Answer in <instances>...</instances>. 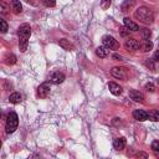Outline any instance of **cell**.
Returning a JSON list of instances; mask_svg holds the SVG:
<instances>
[{"mask_svg": "<svg viewBox=\"0 0 159 159\" xmlns=\"http://www.w3.org/2000/svg\"><path fill=\"white\" fill-rule=\"evenodd\" d=\"M31 35V27L29 24H22L17 29V36H19V47L22 52L26 51L27 48V42Z\"/></svg>", "mask_w": 159, "mask_h": 159, "instance_id": "6da1fadb", "label": "cell"}, {"mask_svg": "<svg viewBox=\"0 0 159 159\" xmlns=\"http://www.w3.org/2000/svg\"><path fill=\"white\" fill-rule=\"evenodd\" d=\"M134 17L144 24H153V21H154V14L147 6H139L134 11Z\"/></svg>", "mask_w": 159, "mask_h": 159, "instance_id": "7a4b0ae2", "label": "cell"}, {"mask_svg": "<svg viewBox=\"0 0 159 159\" xmlns=\"http://www.w3.org/2000/svg\"><path fill=\"white\" fill-rule=\"evenodd\" d=\"M17 124H19V118H17V114L15 112H10L6 117V123H5V129H6V133L7 134H11L16 130L17 128Z\"/></svg>", "mask_w": 159, "mask_h": 159, "instance_id": "3957f363", "label": "cell"}, {"mask_svg": "<svg viewBox=\"0 0 159 159\" xmlns=\"http://www.w3.org/2000/svg\"><path fill=\"white\" fill-rule=\"evenodd\" d=\"M111 75H112L114 78L127 81V78H128V76H129V72H128V70H127L125 67L114 66V67H112V70H111Z\"/></svg>", "mask_w": 159, "mask_h": 159, "instance_id": "277c9868", "label": "cell"}, {"mask_svg": "<svg viewBox=\"0 0 159 159\" xmlns=\"http://www.w3.org/2000/svg\"><path fill=\"white\" fill-rule=\"evenodd\" d=\"M102 43H103V46H106L109 50H118L119 48V42L113 36H109V35H106L102 37Z\"/></svg>", "mask_w": 159, "mask_h": 159, "instance_id": "5b68a950", "label": "cell"}, {"mask_svg": "<svg viewBox=\"0 0 159 159\" xmlns=\"http://www.w3.org/2000/svg\"><path fill=\"white\" fill-rule=\"evenodd\" d=\"M36 94H37V97H40V98H46V97L50 94V86H48V83L45 82V83L40 84V86L37 87Z\"/></svg>", "mask_w": 159, "mask_h": 159, "instance_id": "8992f818", "label": "cell"}, {"mask_svg": "<svg viewBox=\"0 0 159 159\" xmlns=\"http://www.w3.org/2000/svg\"><path fill=\"white\" fill-rule=\"evenodd\" d=\"M63 81H65V75L60 71H56V72L51 73V76H50V82L53 84H60Z\"/></svg>", "mask_w": 159, "mask_h": 159, "instance_id": "52a82bcc", "label": "cell"}, {"mask_svg": "<svg viewBox=\"0 0 159 159\" xmlns=\"http://www.w3.org/2000/svg\"><path fill=\"white\" fill-rule=\"evenodd\" d=\"M124 47L127 51H135L139 48V41L135 39H128L124 42Z\"/></svg>", "mask_w": 159, "mask_h": 159, "instance_id": "ba28073f", "label": "cell"}, {"mask_svg": "<svg viewBox=\"0 0 159 159\" xmlns=\"http://www.w3.org/2000/svg\"><path fill=\"white\" fill-rule=\"evenodd\" d=\"M129 97H130V99H133L134 102H140V103H143L144 102V94L142 93V92H139V91H137V89H130L129 91Z\"/></svg>", "mask_w": 159, "mask_h": 159, "instance_id": "9c48e42d", "label": "cell"}, {"mask_svg": "<svg viewBox=\"0 0 159 159\" xmlns=\"http://www.w3.org/2000/svg\"><path fill=\"white\" fill-rule=\"evenodd\" d=\"M133 118H134L135 120L144 122V120L148 119V113L144 112V111H142V109H135V111L133 112Z\"/></svg>", "mask_w": 159, "mask_h": 159, "instance_id": "30bf717a", "label": "cell"}, {"mask_svg": "<svg viewBox=\"0 0 159 159\" xmlns=\"http://www.w3.org/2000/svg\"><path fill=\"white\" fill-rule=\"evenodd\" d=\"M108 88H109V91H111V93L112 94H114V96H119V94H122V87L118 84V83H116V82H109L108 83Z\"/></svg>", "mask_w": 159, "mask_h": 159, "instance_id": "8fae6325", "label": "cell"}, {"mask_svg": "<svg viewBox=\"0 0 159 159\" xmlns=\"http://www.w3.org/2000/svg\"><path fill=\"white\" fill-rule=\"evenodd\" d=\"M139 48L142 52H149L153 48V42L150 40H143L142 42H139Z\"/></svg>", "mask_w": 159, "mask_h": 159, "instance_id": "7c38bea8", "label": "cell"}, {"mask_svg": "<svg viewBox=\"0 0 159 159\" xmlns=\"http://www.w3.org/2000/svg\"><path fill=\"white\" fill-rule=\"evenodd\" d=\"M124 26L127 29H129L130 31H138L139 30V26L138 24H135L133 20H130L129 17H124Z\"/></svg>", "mask_w": 159, "mask_h": 159, "instance_id": "4fadbf2b", "label": "cell"}, {"mask_svg": "<svg viewBox=\"0 0 159 159\" xmlns=\"http://www.w3.org/2000/svg\"><path fill=\"white\" fill-rule=\"evenodd\" d=\"M125 144H127V142H125V138H123V137L117 138V139H114V142H113V147H114V149H117V150L124 149Z\"/></svg>", "mask_w": 159, "mask_h": 159, "instance_id": "5bb4252c", "label": "cell"}, {"mask_svg": "<svg viewBox=\"0 0 159 159\" xmlns=\"http://www.w3.org/2000/svg\"><path fill=\"white\" fill-rule=\"evenodd\" d=\"M10 6H11V11L14 14H20L22 11V5H21V2L19 0H12Z\"/></svg>", "mask_w": 159, "mask_h": 159, "instance_id": "9a60e30c", "label": "cell"}, {"mask_svg": "<svg viewBox=\"0 0 159 159\" xmlns=\"http://www.w3.org/2000/svg\"><path fill=\"white\" fill-rule=\"evenodd\" d=\"M108 53H109V48H107L106 46H99V47L96 48V55H97L98 57H101V58L107 57Z\"/></svg>", "mask_w": 159, "mask_h": 159, "instance_id": "2e32d148", "label": "cell"}, {"mask_svg": "<svg viewBox=\"0 0 159 159\" xmlns=\"http://www.w3.org/2000/svg\"><path fill=\"white\" fill-rule=\"evenodd\" d=\"M58 45H60L63 50H66V51L73 50V45H72L67 39H61V40H58Z\"/></svg>", "mask_w": 159, "mask_h": 159, "instance_id": "e0dca14e", "label": "cell"}, {"mask_svg": "<svg viewBox=\"0 0 159 159\" xmlns=\"http://www.w3.org/2000/svg\"><path fill=\"white\" fill-rule=\"evenodd\" d=\"M134 2H135V0H124L123 4L120 5V10H122V12H127V11H129V9L133 7Z\"/></svg>", "mask_w": 159, "mask_h": 159, "instance_id": "ac0fdd59", "label": "cell"}, {"mask_svg": "<svg viewBox=\"0 0 159 159\" xmlns=\"http://www.w3.org/2000/svg\"><path fill=\"white\" fill-rule=\"evenodd\" d=\"M9 101H10V103L17 104V103H20V102L22 101V96H21L19 92H14V93H11V94H10Z\"/></svg>", "mask_w": 159, "mask_h": 159, "instance_id": "d6986e66", "label": "cell"}, {"mask_svg": "<svg viewBox=\"0 0 159 159\" xmlns=\"http://www.w3.org/2000/svg\"><path fill=\"white\" fill-rule=\"evenodd\" d=\"M148 119L152 122H159V111L158 109H152L148 113Z\"/></svg>", "mask_w": 159, "mask_h": 159, "instance_id": "ffe728a7", "label": "cell"}, {"mask_svg": "<svg viewBox=\"0 0 159 159\" xmlns=\"http://www.w3.org/2000/svg\"><path fill=\"white\" fill-rule=\"evenodd\" d=\"M4 62H5L6 65L11 66V65H14V63L16 62V56H15L14 53H7V55L4 57Z\"/></svg>", "mask_w": 159, "mask_h": 159, "instance_id": "44dd1931", "label": "cell"}, {"mask_svg": "<svg viewBox=\"0 0 159 159\" xmlns=\"http://www.w3.org/2000/svg\"><path fill=\"white\" fill-rule=\"evenodd\" d=\"M155 62H157V61H154L153 58H148V60L145 61V66H147L148 68H150L152 71H157V65H155Z\"/></svg>", "mask_w": 159, "mask_h": 159, "instance_id": "7402d4cb", "label": "cell"}, {"mask_svg": "<svg viewBox=\"0 0 159 159\" xmlns=\"http://www.w3.org/2000/svg\"><path fill=\"white\" fill-rule=\"evenodd\" d=\"M140 34H142V39L143 40H149V37L152 35V32H150L149 29H142L140 30Z\"/></svg>", "mask_w": 159, "mask_h": 159, "instance_id": "603a6c76", "label": "cell"}, {"mask_svg": "<svg viewBox=\"0 0 159 159\" xmlns=\"http://www.w3.org/2000/svg\"><path fill=\"white\" fill-rule=\"evenodd\" d=\"M152 149H153V152L155 153V155L159 157V140H154V142L152 143Z\"/></svg>", "mask_w": 159, "mask_h": 159, "instance_id": "cb8c5ba5", "label": "cell"}, {"mask_svg": "<svg viewBox=\"0 0 159 159\" xmlns=\"http://www.w3.org/2000/svg\"><path fill=\"white\" fill-rule=\"evenodd\" d=\"M111 2H112V0H102V1H101V7H102L103 10H107V9L111 6Z\"/></svg>", "mask_w": 159, "mask_h": 159, "instance_id": "d4e9b609", "label": "cell"}, {"mask_svg": "<svg viewBox=\"0 0 159 159\" xmlns=\"http://www.w3.org/2000/svg\"><path fill=\"white\" fill-rule=\"evenodd\" d=\"M144 88H145L148 92H150V93L155 91V86H154V83H152V82H148V83L144 86Z\"/></svg>", "mask_w": 159, "mask_h": 159, "instance_id": "484cf974", "label": "cell"}, {"mask_svg": "<svg viewBox=\"0 0 159 159\" xmlns=\"http://www.w3.org/2000/svg\"><path fill=\"white\" fill-rule=\"evenodd\" d=\"M42 2L47 7H53L56 5V0H42Z\"/></svg>", "mask_w": 159, "mask_h": 159, "instance_id": "4316f807", "label": "cell"}, {"mask_svg": "<svg viewBox=\"0 0 159 159\" xmlns=\"http://www.w3.org/2000/svg\"><path fill=\"white\" fill-rule=\"evenodd\" d=\"M119 34L125 37V36H129L130 32H129V29H127V27L124 26V27H120V29H119Z\"/></svg>", "mask_w": 159, "mask_h": 159, "instance_id": "83f0119b", "label": "cell"}, {"mask_svg": "<svg viewBox=\"0 0 159 159\" xmlns=\"http://www.w3.org/2000/svg\"><path fill=\"white\" fill-rule=\"evenodd\" d=\"M0 24H1V32H6L7 31V24H6V21L4 19H1L0 20Z\"/></svg>", "mask_w": 159, "mask_h": 159, "instance_id": "f1b7e54d", "label": "cell"}, {"mask_svg": "<svg viewBox=\"0 0 159 159\" xmlns=\"http://www.w3.org/2000/svg\"><path fill=\"white\" fill-rule=\"evenodd\" d=\"M153 60L157 61V62H159V50H157V51L154 52V55H153Z\"/></svg>", "mask_w": 159, "mask_h": 159, "instance_id": "f546056e", "label": "cell"}, {"mask_svg": "<svg viewBox=\"0 0 159 159\" xmlns=\"http://www.w3.org/2000/svg\"><path fill=\"white\" fill-rule=\"evenodd\" d=\"M113 58H114V60H117V61H120V60H123V57H122L120 55H118V53H114V55H113Z\"/></svg>", "mask_w": 159, "mask_h": 159, "instance_id": "4dcf8cb0", "label": "cell"}, {"mask_svg": "<svg viewBox=\"0 0 159 159\" xmlns=\"http://www.w3.org/2000/svg\"><path fill=\"white\" fill-rule=\"evenodd\" d=\"M137 157H143V158H148V154H145V153H138V154H137Z\"/></svg>", "mask_w": 159, "mask_h": 159, "instance_id": "1f68e13d", "label": "cell"}]
</instances>
